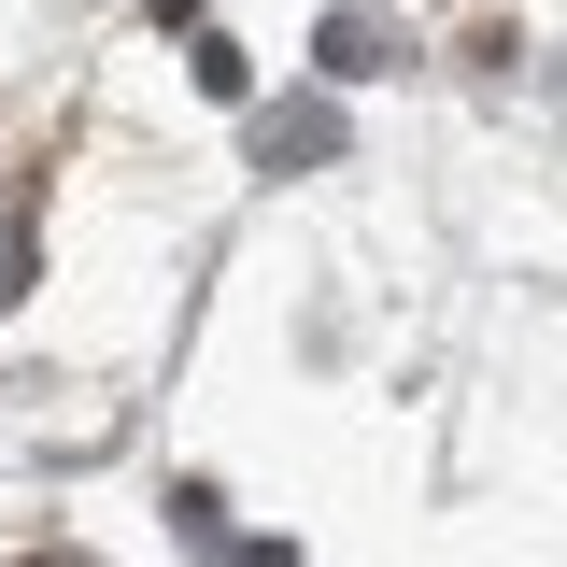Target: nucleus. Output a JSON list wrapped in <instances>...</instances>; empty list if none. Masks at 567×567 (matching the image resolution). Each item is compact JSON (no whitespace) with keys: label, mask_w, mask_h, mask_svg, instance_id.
Here are the masks:
<instances>
[{"label":"nucleus","mask_w":567,"mask_h":567,"mask_svg":"<svg viewBox=\"0 0 567 567\" xmlns=\"http://www.w3.org/2000/svg\"><path fill=\"white\" fill-rule=\"evenodd\" d=\"M327 71L369 85V71H383V14H327Z\"/></svg>","instance_id":"1"},{"label":"nucleus","mask_w":567,"mask_h":567,"mask_svg":"<svg viewBox=\"0 0 567 567\" xmlns=\"http://www.w3.org/2000/svg\"><path fill=\"white\" fill-rule=\"evenodd\" d=\"M171 14H199V0H156V29H171Z\"/></svg>","instance_id":"2"}]
</instances>
